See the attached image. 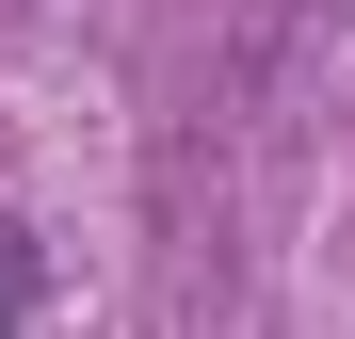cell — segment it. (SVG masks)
I'll list each match as a JSON object with an SVG mask.
<instances>
[{"instance_id":"cell-1","label":"cell","mask_w":355,"mask_h":339,"mask_svg":"<svg viewBox=\"0 0 355 339\" xmlns=\"http://www.w3.org/2000/svg\"><path fill=\"white\" fill-rule=\"evenodd\" d=\"M0 307H33V226L0 210Z\"/></svg>"}]
</instances>
